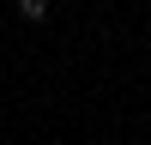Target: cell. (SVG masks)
<instances>
[{"label":"cell","mask_w":151,"mask_h":145,"mask_svg":"<svg viewBox=\"0 0 151 145\" xmlns=\"http://www.w3.org/2000/svg\"><path fill=\"white\" fill-rule=\"evenodd\" d=\"M18 18H30V24L48 18V0H18Z\"/></svg>","instance_id":"6da1fadb"}]
</instances>
